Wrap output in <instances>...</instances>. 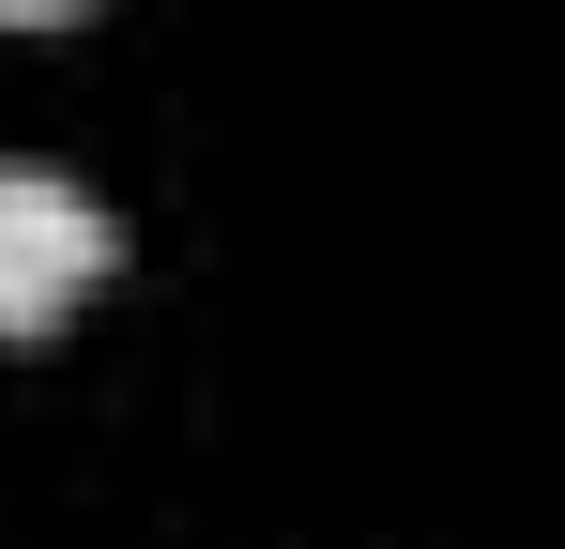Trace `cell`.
Here are the masks:
<instances>
[{
    "instance_id": "cell-1",
    "label": "cell",
    "mask_w": 565,
    "mask_h": 549,
    "mask_svg": "<svg viewBox=\"0 0 565 549\" xmlns=\"http://www.w3.org/2000/svg\"><path fill=\"white\" fill-rule=\"evenodd\" d=\"M107 260H122V229H107L93 183L15 169V153H0V336H46V321H62Z\"/></svg>"
},
{
    "instance_id": "cell-2",
    "label": "cell",
    "mask_w": 565,
    "mask_h": 549,
    "mask_svg": "<svg viewBox=\"0 0 565 549\" xmlns=\"http://www.w3.org/2000/svg\"><path fill=\"white\" fill-rule=\"evenodd\" d=\"M0 15H77V0H0Z\"/></svg>"
}]
</instances>
